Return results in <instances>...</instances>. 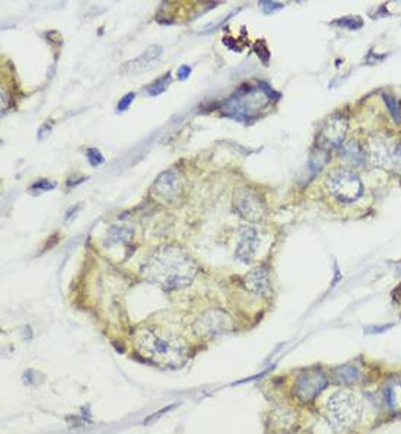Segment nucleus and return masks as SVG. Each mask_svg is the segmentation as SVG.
I'll return each mask as SVG.
<instances>
[{
	"instance_id": "nucleus-1",
	"label": "nucleus",
	"mask_w": 401,
	"mask_h": 434,
	"mask_svg": "<svg viewBox=\"0 0 401 434\" xmlns=\"http://www.w3.org/2000/svg\"><path fill=\"white\" fill-rule=\"evenodd\" d=\"M141 275L164 290H178L188 286L197 274V264L183 248L164 245L155 251L141 264Z\"/></svg>"
},
{
	"instance_id": "nucleus-2",
	"label": "nucleus",
	"mask_w": 401,
	"mask_h": 434,
	"mask_svg": "<svg viewBox=\"0 0 401 434\" xmlns=\"http://www.w3.org/2000/svg\"><path fill=\"white\" fill-rule=\"evenodd\" d=\"M135 344L141 357L164 367H179L188 359L186 341L161 328H141L135 335Z\"/></svg>"
},
{
	"instance_id": "nucleus-3",
	"label": "nucleus",
	"mask_w": 401,
	"mask_h": 434,
	"mask_svg": "<svg viewBox=\"0 0 401 434\" xmlns=\"http://www.w3.org/2000/svg\"><path fill=\"white\" fill-rule=\"evenodd\" d=\"M327 414L333 428L343 434L352 431L364 415V402L353 392L338 391L327 401Z\"/></svg>"
},
{
	"instance_id": "nucleus-4",
	"label": "nucleus",
	"mask_w": 401,
	"mask_h": 434,
	"mask_svg": "<svg viewBox=\"0 0 401 434\" xmlns=\"http://www.w3.org/2000/svg\"><path fill=\"white\" fill-rule=\"evenodd\" d=\"M326 188L342 203H353L364 193V186L353 170L347 168L331 169L326 175Z\"/></svg>"
},
{
	"instance_id": "nucleus-5",
	"label": "nucleus",
	"mask_w": 401,
	"mask_h": 434,
	"mask_svg": "<svg viewBox=\"0 0 401 434\" xmlns=\"http://www.w3.org/2000/svg\"><path fill=\"white\" fill-rule=\"evenodd\" d=\"M231 328L232 321L229 318V315L219 309H211L208 312H204L193 325L194 333L202 338L217 337L231 331Z\"/></svg>"
},
{
	"instance_id": "nucleus-6",
	"label": "nucleus",
	"mask_w": 401,
	"mask_h": 434,
	"mask_svg": "<svg viewBox=\"0 0 401 434\" xmlns=\"http://www.w3.org/2000/svg\"><path fill=\"white\" fill-rule=\"evenodd\" d=\"M329 384L324 372L320 369H308L300 375L295 382V395L301 401H313Z\"/></svg>"
},
{
	"instance_id": "nucleus-7",
	"label": "nucleus",
	"mask_w": 401,
	"mask_h": 434,
	"mask_svg": "<svg viewBox=\"0 0 401 434\" xmlns=\"http://www.w3.org/2000/svg\"><path fill=\"white\" fill-rule=\"evenodd\" d=\"M234 206L238 213L248 221L262 220L266 213V206L262 195L250 188H241L235 193Z\"/></svg>"
},
{
	"instance_id": "nucleus-8",
	"label": "nucleus",
	"mask_w": 401,
	"mask_h": 434,
	"mask_svg": "<svg viewBox=\"0 0 401 434\" xmlns=\"http://www.w3.org/2000/svg\"><path fill=\"white\" fill-rule=\"evenodd\" d=\"M181 193V177L175 169L162 172L152 186V195L161 203L174 201Z\"/></svg>"
},
{
	"instance_id": "nucleus-9",
	"label": "nucleus",
	"mask_w": 401,
	"mask_h": 434,
	"mask_svg": "<svg viewBox=\"0 0 401 434\" xmlns=\"http://www.w3.org/2000/svg\"><path fill=\"white\" fill-rule=\"evenodd\" d=\"M347 130V123L342 115H333L320 130L321 148L331 149L338 148L343 143Z\"/></svg>"
},
{
	"instance_id": "nucleus-10",
	"label": "nucleus",
	"mask_w": 401,
	"mask_h": 434,
	"mask_svg": "<svg viewBox=\"0 0 401 434\" xmlns=\"http://www.w3.org/2000/svg\"><path fill=\"white\" fill-rule=\"evenodd\" d=\"M161 55H162V47L152 46L145 52H141V55L136 57L135 60L127 61L121 68V72L126 75H139L144 70L150 69L153 64H157Z\"/></svg>"
},
{
	"instance_id": "nucleus-11",
	"label": "nucleus",
	"mask_w": 401,
	"mask_h": 434,
	"mask_svg": "<svg viewBox=\"0 0 401 434\" xmlns=\"http://www.w3.org/2000/svg\"><path fill=\"white\" fill-rule=\"evenodd\" d=\"M258 244H260V239H258L257 230L250 226L242 228L239 232L237 257L244 262H250L254 258Z\"/></svg>"
},
{
	"instance_id": "nucleus-12",
	"label": "nucleus",
	"mask_w": 401,
	"mask_h": 434,
	"mask_svg": "<svg viewBox=\"0 0 401 434\" xmlns=\"http://www.w3.org/2000/svg\"><path fill=\"white\" fill-rule=\"evenodd\" d=\"M244 283L250 292L262 296L268 290V273L264 267H257L245 275Z\"/></svg>"
},
{
	"instance_id": "nucleus-13",
	"label": "nucleus",
	"mask_w": 401,
	"mask_h": 434,
	"mask_svg": "<svg viewBox=\"0 0 401 434\" xmlns=\"http://www.w3.org/2000/svg\"><path fill=\"white\" fill-rule=\"evenodd\" d=\"M340 157L342 161H344L349 165H362L366 159V153L364 148L355 140H351L344 143L340 148Z\"/></svg>"
},
{
	"instance_id": "nucleus-14",
	"label": "nucleus",
	"mask_w": 401,
	"mask_h": 434,
	"mask_svg": "<svg viewBox=\"0 0 401 434\" xmlns=\"http://www.w3.org/2000/svg\"><path fill=\"white\" fill-rule=\"evenodd\" d=\"M371 157H372V162L377 166L378 165L384 166V165H387L388 162H390L391 156H390V150H388V148L385 146V141H381V140L372 141V144H371Z\"/></svg>"
},
{
	"instance_id": "nucleus-15",
	"label": "nucleus",
	"mask_w": 401,
	"mask_h": 434,
	"mask_svg": "<svg viewBox=\"0 0 401 434\" xmlns=\"http://www.w3.org/2000/svg\"><path fill=\"white\" fill-rule=\"evenodd\" d=\"M358 377H359V372L355 366L347 364V366L339 367V369L335 371V379H338L340 384H344V385L355 384Z\"/></svg>"
},
{
	"instance_id": "nucleus-16",
	"label": "nucleus",
	"mask_w": 401,
	"mask_h": 434,
	"mask_svg": "<svg viewBox=\"0 0 401 434\" xmlns=\"http://www.w3.org/2000/svg\"><path fill=\"white\" fill-rule=\"evenodd\" d=\"M132 229H127V228H117L114 226L108 230V236H107V242H111V244H126L128 239L132 238Z\"/></svg>"
},
{
	"instance_id": "nucleus-17",
	"label": "nucleus",
	"mask_w": 401,
	"mask_h": 434,
	"mask_svg": "<svg viewBox=\"0 0 401 434\" xmlns=\"http://www.w3.org/2000/svg\"><path fill=\"white\" fill-rule=\"evenodd\" d=\"M170 82H171V75L166 73L165 76H162L161 79H158L157 82H155L153 85H150V86L148 88V94L152 95V97H157V95L162 94V92L168 88V85H170Z\"/></svg>"
},
{
	"instance_id": "nucleus-18",
	"label": "nucleus",
	"mask_w": 401,
	"mask_h": 434,
	"mask_svg": "<svg viewBox=\"0 0 401 434\" xmlns=\"http://www.w3.org/2000/svg\"><path fill=\"white\" fill-rule=\"evenodd\" d=\"M388 393H390V395H388V404H390L393 408H401V382L391 386Z\"/></svg>"
},
{
	"instance_id": "nucleus-19",
	"label": "nucleus",
	"mask_w": 401,
	"mask_h": 434,
	"mask_svg": "<svg viewBox=\"0 0 401 434\" xmlns=\"http://www.w3.org/2000/svg\"><path fill=\"white\" fill-rule=\"evenodd\" d=\"M86 156H88L89 164L92 165V166H98V165H101L102 162H104V156H102L101 152L98 149H95V148L88 149Z\"/></svg>"
},
{
	"instance_id": "nucleus-20",
	"label": "nucleus",
	"mask_w": 401,
	"mask_h": 434,
	"mask_svg": "<svg viewBox=\"0 0 401 434\" xmlns=\"http://www.w3.org/2000/svg\"><path fill=\"white\" fill-rule=\"evenodd\" d=\"M55 187H56V182H51L48 179H41V181H38L37 184H34L32 190L40 188L41 191H48V190H53Z\"/></svg>"
},
{
	"instance_id": "nucleus-21",
	"label": "nucleus",
	"mask_w": 401,
	"mask_h": 434,
	"mask_svg": "<svg viewBox=\"0 0 401 434\" xmlns=\"http://www.w3.org/2000/svg\"><path fill=\"white\" fill-rule=\"evenodd\" d=\"M135 94H127L126 97H123L121 98V101L119 102V111H126L128 107H130V103L133 102V99H135Z\"/></svg>"
},
{
	"instance_id": "nucleus-22",
	"label": "nucleus",
	"mask_w": 401,
	"mask_h": 434,
	"mask_svg": "<svg viewBox=\"0 0 401 434\" xmlns=\"http://www.w3.org/2000/svg\"><path fill=\"white\" fill-rule=\"evenodd\" d=\"M191 73V69L188 68V66H181V68L178 69V79L179 81H186V79L190 76Z\"/></svg>"
}]
</instances>
